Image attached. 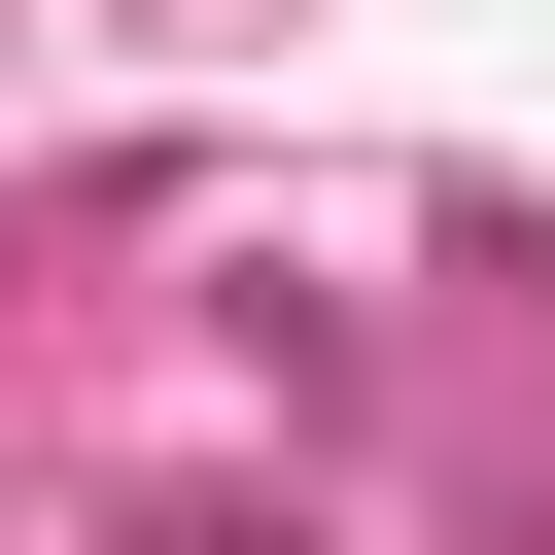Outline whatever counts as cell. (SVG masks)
<instances>
[{
  "label": "cell",
  "instance_id": "obj_1",
  "mask_svg": "<svg viewBox=\"0 0 555 555\" xmlns=\"http://www.w3.org/2000/svg\"><path fill=\"white\" fill-rule=\"evenodd\" d=\"M139 555H312V520H243V486H208V520H139Z\"/></svg>",
  "mask_w": 555,
  "mask_h": 555
}]
</instances>
